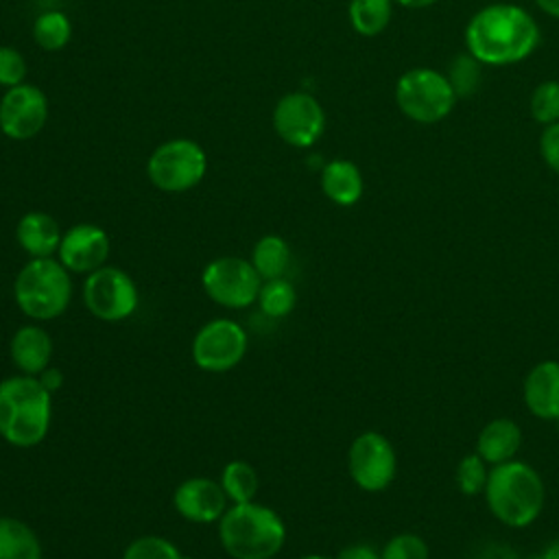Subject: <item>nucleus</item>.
<instances>
[{
    "mask_svg": "<svg viewBox=\"0 0 559 559\" xmlns=\"http://www.w3.org/2000/svg\"><path fill=\"white\" fill-rule=\"evenodd\" d=\"M271 122L282 142L293 148H310L325 131V111L312 94L288 92L275 103Z\"/></svg>",
    "mask_w": 559,
    "mask_h": 559,
    "instance_id": "f8f14e48",
    "label": "nucleus"
},
{
    "mask_svg": "<svg viewBox=\"0 0 559 559\" xmlns=\"http://www.w3.org/2000/svg\"><path fill=\"white\" fill-rule=\"evenodd\" d=\"M393 2L404 7V9H426V7L437 4L439 0H393Z\"/></svg>",
    "mask_w": 559,
    "mask_h": 559,
    "instance_id": "58836bf2",
    "label": "nucleus"
},
{
    "mask_svg": "<svg viewBox=\"0 0 559 559\" xmlns=\"http://www.w3.org/2000/svg\"><path fill=\"white\" fill-rule=\"evenodd\" d=\"M221 487L231 504L251 502L258 493V472L247 461H229L221 472Z\"/></svg>",
    "mask_w": 559,
    "mask_h": 559,
    "instance_id": "393cba45",
    "label": "nucleus"
},
{
    "mask_svg": "<svg viewBox=\"0 0 559 559\" xmlns=\"http://www.w3.org/2000/svg\"><path fill=\"white\" fill-rule=\"evenodd\" d=\"M26 59L24 55L13 46H0V85L2 87H15L26 81Z\"/></svg>",
    "mask_w": 559,
    "mask_h": 559,
    "instance_id": "2f4dec72",
    "label": "nucleus"
},
{
    "mask_svg": "<svg viewBox=\"0 0 559 559\" xmlns=\"http://www.w3.org/2000/svg\"><path fill=\"white\" fill-rule=\"evenodd\" d=\"M61 227L55 216L41 210H33L20 216L15 225V238L24 253L31 258H52L61 245Z\"/></svg>",
    "mask_w": 559,
    "mask_h": 559,
    "instance_id": "a211bd4d",
    "label": "nucleus"
},
{
    "mask_svg": "<svg viewBox=\"0 0 559 559\" xmlns=\"http://www.w3.org/2000/svg\"><path fill=\"white\" fill-rule=\"evenodd\" d=\"M201 284L214 304L229 310H242L258 301L262 277L253 269L251 260L223 255L207 262L201 273Z\"/></svg>",
    "mask_w": 559,
    "mask_h": 559,
    "instance_id": "6e6552de",
    "label": "nucleus"
},
{
    "mask_svg": "<svg viewBox=\"0 0 559 559\" xmlns=\"http://www.w3.org/2000/svg\"><path fill=\"white\" fill-rule=\"evenodd\" d=\"M528 111L542 127L559 122V81L550 79L535 85L528 100Z\"/></svg>",
    "mask_w": 559,
    "mask_h": 559,
    "instance_id": "c85d7f7f",
    "label": "nucleus"
},
{
    "mask_svg": "<svg viewBox=\"0 0 559 559\" xmlns=\"http://www.w3.org/2000/svg\"><path fill=\"white\" fill-rule=\"evenodd\" d=\"M334 559H380V550L371 544H349L336 552Z\"/></svg>",
    "mask_w": 559,
    "mask_h": 559,
    "instance_id": "72a5a7b5",
    "label": "nucleus"
},
{
    "mask_svg": "<svg viewBox=\"0 0 559 559\" xmlns=\"http://www.w3.org/2000/svg\"><path fill=\"white\" fill-rule=\"evenodd\" d=\"M249 336L234 319H212L192 338V360L201 371L223 373L234 369L247 354Z\"/></svg>",
    "mask_w": 559,
    "mask_h": 559,
    "instance_id": "9b49d317",
    "label": "nucleus"
},
{
    "mask_svg": "<svg viewBox=\"0 0 559 559\" xmlns=\"http://www.w3.org/2000/svg\"><path fill=\"white\" fill-rule=\"evenodd\" d=\"M483 496L498 522L509 528H524L542 515L546 487L531 463L511 459L489 469Z\"/></svg>",
    "mask_w": 559,
    "mask_h": 559,
    "instance_id": "7ed1b4c3",
    "label": "nucleus"
},
{
    "mask_svg": "<svg viewBox=\"0 0 559 559\" xmlns=\"http://www.w3.org/2000/svg\"><path fill=\"white\" fill-rule=\"evenodd\" d=\"M37 378H39V382H41L50 393H57V391L61 389V384H63V373H61L59 369H55V367H46Z\"/></svg>",
    "mask_w": 559,
    "mask_h": 559,
    "instance_id": "f704fd0d",
    "label": "nucleus"
},
{
    "mask_svg": "<svg viewBox=\"0 0 559 559\" xmlns=\"http://www.w3.org/2000/svg\"><path fill=\"white\" fill-rule=\"evenodd\" d=\"M122 559H186V557L170 539L159 535H142L124 548Z\"/></svg>",
    "mask_w": 559,
    "mask_h": 559,
    "instance_id": "c756f323",
    "label": "nucleus"
},
{
    "mask_svg": "<svg viewBox=\"0 0 559 559\" xmlns=\"http://www.w3.org/2000/svg\"><path fill=\"white\" fill-rule=\"evenodd\" d=\"M380 559H430V548L417 533H395L380 548Z\"/></svg>",
    "mask_w": 559,
    "mask_h": 559,
    "instance_id": "7c9ffc66",
    "label": "nucleus"
},
{
    "mask_svg": "<svg viewBox=\"0 0 559 559\" xmlns=\"http://www.w3.org/2000/svg\"><path fill=\"white\" fill-rule=\"evenodd\" d=\"M227 496L218 480L207 476H192L177 485L173 493L175 511L194 524H212L227 511Z\"/></svg>",
    "mask_w": 559,
    "mask_h": 559,
    "instance_id": "2eb2a0df",
    "label": "nucleus"
},
{
    "mask_svg": "<svg viewBox=\"0 0 559 559\" xmlns=\"http://www.w3.org/2000/svg\"><path fill=\"white\" fill-rule=\"evenodd\" d=\"M539 155L544 164L559 175V122H552L542 129L539 135Z\"/></svg>",
    "mask_w": 559,
    "mask_h": 559,
    "instance_id": "473e14b6",
    "label": "nucleus"
},
{
    "mask_svg": "<svg viewBox=\"0 0 559 559\" xmlns=\"http://www.w3.org/2000/svg\"><path fill=\"white\" fill-rule=\"evenodd\" d=\"M395 105L417 124H437L452 114L456 94L445 74L419 66L402 72L395 81Z\"/></svg>",
    "mask_w": 559,
    "mask_h": 559,
    "instance_id": "423d86ee",
    "label": "nucleus"
},
{
    "mask_svg": "<svg viewBox=\"0 0 559 559\" xmlns=\"http://www.w3.org/2000/svg\"><path fill=\"white\" fill-rule=\"evenodd\" d=\"M478 559H518V555L513 552V548L504 546V544H489Z\"/></svg>",
    "mask_w": 559,
    "mask_h": 559,
    "instance_id": "c9c22d12",
    "label": "nucleus"
},
{
    "mask_svg": "<svg viewBox=\"0 0 559 559\" xmlns=\"http://www.w3.org/2000/svg\"><path fill=\"white\" fill-rule=\"evenodd\" d=\"M52 421V393L37 376L0 380V437L15 448L39 445Z\"/></svg>",
    "mask_w": 559,
    "mask_h": 559,
    "instance_id": "f03ea898",
    "label": "nucleus"
},
{
    "mask_svg": "<svg viewBox=\"0 0 559 559\" xmlns=\"http://www.w3.org/2000/svg\"><path fill=\"white\" fill-rule=\"evenodd\" d=\"M249 260L258 271V275L262 277V282L277 280V277H284L290 264V247L282 236L266 234L253 245Z\"/></svg>",
    "mask_w": 559,
    "mask_h": 559,
    "instance_id": "4be33fe9",
    "label": "nucleus"
},
{
    "mask_svg": "<svg viewBox=\"0 0 559 559\" xmlns=\"http://www.w3.org/2000/svg\"><path fill=\"white\" fill-rule=\"evenodd\" d=\"M72 39V22L70 17L59 11V9H50L44 11L35 17L33 22V41L46 50V52H57L61 48H66Z\"/></svg>",
    "mask_w": 559,
    "mask_h": 559,
    "instance_id": "b1692460",
    "label": "nucleus"
},
{
    "mask_svg": "<svg viewBox=\"0 0 559 559\" xmlns=\"http://www.w3.org/2000/svg\"><path fill=\"white\" fill-rule=\"evenodd\" d=\"M0 559H44L37 533L17 518H0Z\"/></svg>",
    "mask_w": 559,
    "mask_h": 559,
    "instance_id": "412c9836",
    "label": "nucleus"
},
{
    "mask_svg": "<svg viewBox=\"0 0 559 559\" xmlns=\"http://www.w3.org/2000/svg\"><path fill=\"white\" fill-rule=\"evenodd\" d=\"M207 173V155L203 146L190 138H173L162 142L146 162L148 181L168 194H181L203 181Z\"/></svg>",
    "mask_w": 559,
    "mask_h": 559,
    "instance_id": "0eeeda50",
    "label": "nucleus"
},
{
    "mask_svg": "<svg viewBox=\"0 0 559 559\" xmlns=\"http://www.w3.org/2000/svg\"><path fill=\"white\" fill-rule=\"evenodd\" d=\"M522 397L531 415L559 421V360L548 358L533 365L524 376Z\"/></svg>",
    "mask_w": 559,
    "mask_h": 559,
    "instance_id": "dca6fc26",
    "label": "nucleus"
},
{
    "mask_svg": "<svg viewBox=\"0 0 559 559\" xmlns=\"http://www.w3.org/2000/svg\"><path fill=\"white\" fill-rule=\"evenodd\" d=\"M531 559H559V539H552L539 555H535Z\"/></svg>",
    "mask_w": 559,
    "mask_h": 559,
    "instance_id": "4c0bfd02",
    "label": "nucleus"
},
{
    "mask_svg": "<svg viewBox=\"0 0 559 559\" xmlns=\"http://www.w3.org/2000/svg\"><path fill=\"white\" fill-rule=\"evenodd\" d=\"M522 439H524V435L515 419L496 417L480 428V432L476 437V454L489 467H493V465L515 459V454L520 452Z\"/></svg>",
    "mask_w": 559,
    "mask_h": 559,
    "instance_id": "6ab92c4d",
    "label": "nucleus"
},
{
    "mask_svg": "<svg viewBox=\"0 0 559 559\" xmlns=\"http://www.w3.org/2000/svg\"><path fill=\"white\" fill-rule=\"evenodd\" d=\"M258 304L266 317L282 319V317L290 314L297 304L295 286L286 277L264 280L260 286V293H258Z\"/></svg>",
    "mask_w": 559,
    "mask_h": 559,
    "instance_id": "a878e982",
    "label": "nucleus"
},
{
    "mask_svg": "<svg viewBox=\"0 0 559 559\" xmlns=\"http://www.w3.org/2000/svg\"><path fill=\"white\" fill-rule=\"evenodd\" d=\"M9 354L20 373L39 376L46 367H50L52 338L41 325L26 323L11 336Z\"/></svg>",
    "mask_w": 559,
    "mask_h": 559,
    "instance_id": "f3484780",
    "label": "nucleus"
},
{
    "mask_svg": "<svg viewBox=\"0 0 559 559\" xmlns=\"http://www.w3.org/2000/svg\"><path fill=\"white\" fill-rule=\"evenodd\" d=\"M83 304L96 319L118 323L138 310L140 295L127 271L105 264L85 275Z\"/></svg>",
    "mask_w": 559,
    "mask_h": 559,
    "instance_id": "1a4fd4ad",
    "label": "nucleus"
},
{
    "mask_svg": "<svg viewBox=\"0 0 559 559\" xmlns=\"http://www.w3.org/2000/svg\"><path fill=\"white\" fill-rule=\"evenodd\" d=\"M299 559H332V557H325V555H304V557H299Z\"/></svg>",
    "mask_w": 559,
    "mask_h": 559,
    "instance_id": "ea45409f",
    "label": "nucleus"
},
{
    "mask_svg": "<svg viewBox=\"0 0 559 559\" xmlns=\"http://www.w3.org/2000/svg\"><path fill=\"white\" fill-rule=\"evenodd\" d=\"M480 61H476L467 50L456 55L452 61H450V68H448V81L456 94V98L461 96H472L478 87H480Z\"/></svg>",
    "mask_w": 559,
    "mask_h": 559,
    "instance_id": "bb28decb",
    "label": "nucleus"
},
{
    "mask_svg": "<svg viewBox=\"0 0 559 559\" xmlns=\"http://www.w3.org/2000/svg\"><path fill=\"white\" fill-rule=\"evenodd\" d=\"M321 190L323 194L341 207L356 205L365 192V179L360 168L343 157L330 159L321 168Z\"/></svg>",
    "mask_w": 559,
    "mask_h": 559,
    "instance_id": "aec40b11",
    "label": "nucleus"
},
{
    "mask_svg": "<svg viewBox=\"0 0 559 559\" xmlns=\"http://www.w3.org/2000/svg\"><path fill=\"white\" fill-rule=\"evenodd\" d=\"M542 41L535 17L520 4L493 2L478 9L465 26V50L483 66H513L528 59Z\"/></svg>",
    "mask_w": 559,
    "mask_h": 559,
    "instance_id": "f257e3e1",
    "label": "nucleus"
},
{
    "mask_svg": "<svg viewBox=\"0 0 559 559\" xmlns=\"http://www.w3.org/2000/svg\"><path fill=\"white\" fill-rule=\"evenodd\" d=\"M48 122V96L33 83L4 90L0 98V131L9 140L24 142L35 138Z\"/></svg>",
    "mask_w": 559,
    "mask_h": 559,
    "instance_id": "ddd939ff",
    "label": "nucleus"
},
{
    "mask_svg": "<svg viewBox=\"0 0 559 559\" xmlns=\"http://www.w3.org/2000/svg\"><path fill=\"white\" fill-rule=\"evenodd\" d=\"M489 465L476 454V452H469L465 454L456 469H454V483H456V489L463 493V496H478L485 491V485H487V478H489Z\"/></svg>",
    "mask_w": 559,
    "mask_h": 559,
    "instance_id": "cd10ccee",
    "label": "nucleus"
},
{
    "mask_svg": "<svg viewBox=\"0 0 559 559\" xmlns=\"http://www.w3.org/2000/svg\"><path fill=\"white\" fill-rule=\"evenodd\" d=\"M13 297L20 312L33 321L57 319L72 301L70 271L55 255L31 258L15 275Z\"/></svg>",
    "mask_w": 559,
    "mask_h": 559,
    "instance_id": "39448f33",
    "label": "nucleus"
},
{
    "mask_svg": "<svg viewBox=\"0 0 559 559\" xmlns=\"http://www.w3.org/2000/svg\"><path fill=\"white\" fill-rule=\"evenodd\" d=\"M218 539L231 559H273L286 544V524L266 504L240 502L218 520Z\"/></svg>",
    "mask_w": 559,
    "mask_h": 559,
    "instance_id": "20e7f679",
    "label": "nucleus"
},
{
    "mask_svg": "<svg viewBox=\"0 0 559 559\" xmlns=\"http://www.w3.org/2000/svg\"><path fill=\"white\" fill-rule=\"evenodd\" d=\"M109 251L111 240L103 227L94 223H79L63 231L57 258L70 273L90 275L92 271L105 266Z\"/></svg>",
    "mask_w": 559,
    "mask_h": 559,
    "instance_id": "4468645a",
    "label": "nucleus"
},
{
    "mask_svg": "<svg viewBox=\"0 0 559 559\" xmlns=\"http://www.w3.org/2000/svg\"><path fill=\"white\" fill-rule=\"evenodd\" d=\"M347 472L358 489L384 491L397 474V454L389 437L378 430L360 432L347 450Z\"/></svg>",
    "mask_w": 559,
    "mask_h": 559,
    "instance_id": "9d476101",
    "label": "nucleus"
},
{
    "mask_svg": "<svg viewBox=\"0 0 559 559\" xmlns=\"http://www.w3.org/2000/svg\"><path fill=\"white\" fill-rule=\"evenodd\" d=\"M535 4L550 17L559 20V0H535Z\"/></svg>",
    "mask_w": 559,
    "mask_h": 559,
    "instance_id": "e433bc0d",
    "label": "nucleus"
},
{
    "mask_svg": "<svg viewBox=\"0 0 559 559\" xmlns=\"http://www.w3.org/2000/svg\"><path fill=\"white\" fill-rule=\"evenodd\" d=\"M352 28L362 37L380 35L393 15V0H349L347 7Z\"/></svg>",
    "mask_w": 559,
    "mask_h": 559,
    "instance_id": "5701e85b",
    "label": "nucleus"
}]
</instances>
